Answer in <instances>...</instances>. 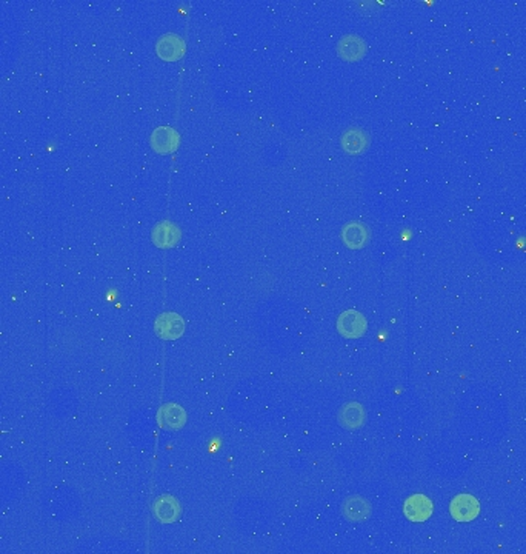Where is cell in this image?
<instances>
[{"label": "cell", "mask_w": 526, "mask_h": 554, "mask_svg": "<svg viewBox=\"0 0 526 554\" xmlns=\"http://www.w3.org/2000/svg\"><path fill=\"white\" fill-rule=\"evenodd\" d=\"M337 331L347 339H360L368 330L366 317L356 310H348L337 317Z\"/></svg>", "instance_id": "obj_1"}, {"label": "cell", "mask_w": 526, "mask_h": 554, "mask_svg": "<svg viewBox=\"0 0 526 554\" xmlns=\"http://www.w3.org/2000/svg\"><path fill=\"white\" fill-rule=\"evenodd\" d=\"M451 516L457 522H471L480 513V504L471 494H459L452 499L450 506Z\"/></svg>", "instance_id": "obj_2"}, {"label": "cell", "mask_w": 526, "mask_h": 554, "mask_svg": "<svg viewBox=\"0 0 526 554\" xmlns=\"http://www.w3.org/2000/svg\"><path fill=\"white\" fill-rule=\"evenodd\" d=\"M403 513L408 520L420 524V522L428 520L431 518V514H433V502H431L427 496L414 494L406 499Z\"/></svg>", "instance_id": "obj_3"}, {"label": "cell", "mask_w": 526, "mask_h": 554, "mask_svg": "<svg viewBox=\"0 0 526 554\" xmlns=\"http://www.w3.org/2000/svg\"><path fill=\"white\" fill-rule=\"evenodd\" d=\"M185 322L177 313H163L155 321V331L165 340L179 339L184 334Z\"/></svg>", "instance_id": "obj_4"}, {"label": "cell", "mask_w": 526, "mask_h": 554, "mask_svg": "<svg viewBox=\"0 0 526 554\" xmlns=\"http://www.w3.org/2000/svg\"><path fill=\"white\" fill-rule=\"evenodd\" d=\"M180 142L179 132L171 127H159L151 134V146L155 153L169 154L177 150Z\"/></svg>", "instance_id": "obj_5"}, {"label": "cell", "mask_w": 526, "mask_h": 554, "mask_svg": "<svg viewBox=\"0 0 526 554\" xmlns=\"http://www.w3.org/2000/svg\"><path fill=\"white\" fill-rule=\"evenodd\" d=\"M157 54L165 60H177L184 56L185 42L177 34H165L157 42Z\"/></svg>", "instance_id": "obj_6"}, {"label": "cell", "mask_w": 526, "mask_h": 554, "mask_svg": "<svg viewBox=\"0 0 526 554\" xmlns=\"http://www.w3.org/2000/svg\"><path fill=\"white\" fill-rule=\"evenodd\" d=\"M337 419H339V424L343 428H347V430H357V428L365 425L366 413L362 405L357 402H351L343 405Z\"/></svg>", "instance_id": "obj_7"}, {"label": "cell", "mask_w": 526, "mask_h": 554, "mask_svg": "<svg viewBox=\"0 0 526 554\" xmlns=\"http://www.w3.org/2000/svg\"><path fill=\"white\" fill-rule=\"evenodd\" d=\"M151 239L159 248H171L177 245V242L180 240V230L177 225L165 221L154 226Z\"/></svg>", "instance_id": "obj_8"}, {"label": "cell", "mask_w": 526, "mask_h": 554, "mask_svg": "<svg viewBox=\"0 0 526 554\" xmlns=\"http://www.w3.org/2000/svg\"><path fill=\"white\" fill-rule=\"evenodd\" d=\"M337 53L345 60H359L365 56L366 45L359 36H343L337 43Z\"/></svg>", "instance_id": "obj_9"}, {"label": "cell", "mask_w": 526, "mask_h": 554, "mask_svg": "<svg viewBox=\"0 0 526 554\" xmlns=\"http://www.w3.org/2000/svg\"><path fill=\"white\" fill-rule=\"evenodd\" d=\"M345 518L351 522H364L371 514V504L362 496L348 497L343 504Z\"/></svg>", "instance_id": "obj_10"}, {"label": "cell", "mask_w": 526, "mask_h": 554, "mask_svg": "<svg viewBox=\"0 0 526 554\" xmlns=\"http://www.w3.org/2000/svg\"><path fill=\"white\" fill-rule=\"evenodd\" d=\"M342 239L348 248L360 249L368 244V240H370V231H368L366 225L364 223L351 222L343 228Z\"/></svg>", "instance_id": "obj_11"}, {"label": "cell", "mask_w": 526, "mask_h": 554, "mask_svg": "<svg viewBox=\"0 0 526 554\" xmlns=\"http://www.w3.org/2000/svg\"><path fill=\"white\" fill-rule=\"evenodd\" d=\"M154 514L163 524H171L180 516V504L171 496H162L154 502Z\"/></svg>", "instance_id": "obj_12"}, {"label": "cell", "mask_w": 526, "mask_h": 554, "mask_svg": "<svg viewBox=\"0 0 526 554\" xmlns=\"http://www.w3.org/2000/svg\"><path fill=\"white\" fill-rule=\"evenodd\" d=\"M343 150L349 154H360L368 146V136L364 130L349 128L342 136Z\"/></svg>", "instance_id": "obj_13"}, {"label": "cell", "mask_w": 526, "mask_h": 554, "mask_svg": "<svg viewBox=\"0 0 526 554\" xmlns=\"http://www.w3.org/2000/svg\"><path fill=\"white\" fill-rule=\"evenodd\" d=\"M185 419V411L176 403H168L167 407L162 408V422L165 427L176 430V428L184 427Z\"/></svg>", "instance_id": "obj_14"}]
</instances>
